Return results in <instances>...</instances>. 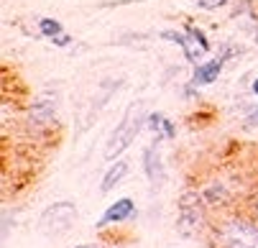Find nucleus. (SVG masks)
<instances>
[{
    "label": "nucleus",
    "instance_id": "a211bd4d",
    "mask_svg": "<svg viewBox=\"0 0 258 248\" xmlns=\"http://www.w3.org/2000/svg\"><path fill=\"white\" fill-rule=\"evenodd\" d=\"M250 92H253V95H255V97H258V77H255V80H253V85H250Z\"/></svg>",
    "mask_w": 258,
    "mask_h": 248
},
{
    "label": "nucleus",
    "instance_id": "0eeeda50",
    "mask_svg": "<svg viewBox=\"0 0 258 248\" xmlns=\"http://www.w3.org/2000/svg\"><path fill=\"white\" fill-rule=\"evenodd\" d=\"M143 171L149 176L151 187H161L164 179H166V171H164V159H161V151H159V141L154 138L151 146L143 149Z\"/></svg>",
    "mask_w": 258,
    "mask_h": 248
},
{
    "label": "nucleus",
    "instance_id": "1a4fd4ad",
    "mask_svg": "<svg viewBox=\"0 0 258 248\" xmlns=\"http://www.w3.org/2000/svg\"><path fill=\"white\" fill-rule=\"evenodd\" d=\"M56 120V102L54 100H39L28 110V126L31 128H44Z\"/></svg>",
    "mask_w": 258,
    "mask_h": 248
},
{
    "label": "nucleus",
    "instance_id": "9d476101",
    "mask_svg": "<svg viewBox=\"0 0 258 248\" xmlns=\"http://www.w3.org/2000/svg\"><path fill=\"white\" fill-rule=\"evenodd\" d=\"M146 128L154 133L156 141H169V138L176 136V126L164 113H149L146 115Z\"/></svg>",
    "mask_w": 258,
    "mask_h": 248
},
{
    "label": "nucleus",
    "instance_id": "ddd939ff",
    "mask_svg": "<svg viewBox=\"0 0 258 248\" xmlns=\"http://www.w3.org/2000/svg\"><path fill=\"white\" fill-rule=\"evenodd\" d=\"M159 36H161V41H171V44H176V46H184V39H187L181 31H174V28H166V31H161Z\"/></svg>",
    "mask_w": 258,
    "mask_h": 248
},
{
    "label": "nucleus",
    "instance_id": "6ab92c4d",
    "mask_svg": "<svg viewBox=\"0 0 258 248\" xmlns=\"http://www.w3.org/2000/svg\"><path fill=\"white\" fill-rule=\"evenodd\" d=\"M77 248H92V245H77Z\"/></svg>",
    "mask_w": 258,
    "mask_h": 248
},
{
    "label": "nucleus",
    "instance_id": "423d86ee",
    "mask_svg": "<svg viewBox=\"0 0 258 248\" xmlns=\"http://www.w3.org/2000/svg\"><path fill=\"white\" fill-rule=\"evenodd\" d=\"M138 210H136V202L131 197H120L115 200L105 210V215L97 220V228H107V225H120V223H128V220H136Z\"/></svg>",
    "mask_w": 258,
    "mask_h": 248
},
{
    "label": "nucleus",
    "instance_id": "dca6fc26",
    "mask_svg": "<svg viewBox=\"0 0 258 248\" xmlns=\"http://www.w3.org/2000/svg\"><path fill=\"white\" fill-rule=\"evenodd\" d=\"M245 126H248V128H258V105H253L250 113L245 115Z\"/></svg>",
    "mask_w": 258,
    "mask_h": 248
},
{
    "label": "nucleus",
    "instance_id": "f8f14e48",
    "mask_svg": "<svg viewBox=\"0 0 258 248\" xmlns=\"http://www.w3.org/2000/svg\"><path fill=\"white\" fill-rule=\"evenodd\" d=\"M39 33L46 36V39H54V36H59V33H64V26L56 18H39Z\"/></svg>",
    "mask_w": 258,
    "mask_h": 248
},
{
    "label": "nucleus",
    "instance_id": "f03ea898",
    "mask_svg": "<svg viewBox=\"0 0 258 248\" xmlns=\"http://www.w3.org/2000/svg\"><path fill=\"white\" fill-rule=\"evenodd\" d=\"M136 108H138V105H131V108L125 110V115H123V120L118 123V128L110 133L107 144H105V159H107V161H115V159L133 144V138L138 136V131L146 126V118L138 115Z\"/></svg>",
    "mask_w": 258,
    "mask_h": 248
},
{
    "label": "nucleus",
    "instance_id": "39448f33",
    "mask_svg": "<svg viewBox=\"0 0 258 248\" xmlns=\"http://www.w3.org/2000/svg\"><path fill=\"white\" fill-rule=\"evenodd\" d=\"M184 46H181V51H184V59H187L189 64H202V59L210 54V41H207V36H205V31L200 28V26H195V23H187L184 26Z\"/></svg>",
    "mask_w": 258,
    "mask_h": 248
},
{
    "label": "nucleus",
    "instance_id": "f3484780",
    "mask_svg": "<svg viewBox=\"0 0 258 248\" xmlns=\"http://www.w3.org/2000/svg\"><path fill=\"white\" fill-rule=\"evenodd\" d=\"M250 212H253V218L258 220V187L253 190V197H250Z\"/></svg>",
    "mask_w": 258,
    "mask_h": 248
},
{
    "label": "nucleus",
    "instance_id": "9b49d317",
    "mask_svg": "<svg viewBox=\"0 0 258 248\" xmlns=\"http://www.w3.org/2000/svg\"><path fill=\"white\" fill-rule=\"evenodd\" d=\"M125 174H128V161H123V159L113 161V164H110V169L105 171L102 182H100V192L105 195V192H110V190H115V187L125 179Z\"/></svg>",
    "mask_w": 258,
    "mask_h": 248
},
{
    "label": "nucleus",
    "instance_id": "20e7f679",
    "mask_svg": "<svg viewBox=\"0 0 258 248\" xmlns=\"http://www.w3.org/2000/svg\"><path fill=\"white\" fill-rule=\"evenodd\" d=\"M205 223V205L202 195L189 192L179 200V233L184 235H195Z\"/></svg>",
    "mask_w": 258,
    "mask_h": 248
},
{
    "label": "nucleus",
    "instance_id": "2eb2a0df",
    "mask_svg": "<svg viewBox=\"0 0 258 248\" xmlns=\"http://www.w3.org/2000/svg\"><path fill=\"white\" fill-rule=\"evenodd\" d=\"M51 44H54V46H59V49H64V46H69V44H72V36L64 31V33H59V36H54V39H51Z\"/></svg>",
    "mask_w": 258,
    "mask_h": 248
},
{
    "label": "nucleus",
    "instance_id": "f257e3e1",
    "mask_svg": "<svg viewBox=\"0 0 258 248\" xmlns=\"http://www.w3.org/2000/svg\"><path fill=\"white\" fill-rule=\"evenodd\" d=\"M215 248H258V220L248 215H230L212 228Z\"/></svg>",
    "mask_w": 258,
    "mask_h": 248
},
{
    "label": "nucleus",
    "instance_id": "4468645a",
    "mask_svg": "<svg viewBox=\"0 0 258 248\" xmlns=\"http://www.w3.org/2000/svg\"><path fill=\"white\" fill-rule=\"evenodd\" d=\"M195 6L202 11H220L228 6V0H195Z\"/></svg>",
    "mask_w": 258,
    "mask_h": 248
},
{
    "label": "nucleus",
    "instance_id": "6e6552de",
    "mask_svg": "<svg viewBox=\"0 0 258 248\" xmlns=\"http://www.w3.org/2000/svg\"><path fill=\"white\" fill-rule=\"evenodd\" d=\"M223 67H225V56H212V59H207V61H202V64H195V69H192V82H195L197 87H207V85L217 82L220 72H223Z\"/></svg>",
    "mask_w": 258,
    "mask_h": 248
},
{
    "label": "nucleus",
    "instance_id": "7ed1b4c3",
    "mask_svg": "<svg viewBox=\"0 0 258 248\" xmlns=\"http://www.w3.org/2000/svg\"><path fill=\"white\" fill-rule=\"evenodd\" d=\"M75 220H77V207H75V202H69V200H64V202H54V205H49L44 212H41V230L46 233V235H59V233H67L72 225H75Z\"/></svg>",
    "mask_w": 258,
    "mask_h": 248
}]
</instances>
